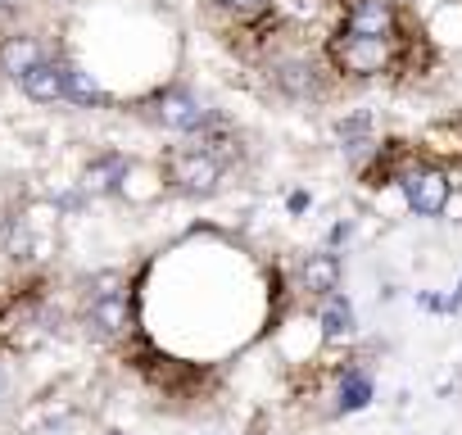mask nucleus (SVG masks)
Masks as SVG:
<instances>
[{
    "instance_id": "obj_1",
    "label": "nucleus",
    "mask_w": 462,
    "mask_h": 435,
    "mask_svg": "<svg viewBox=\"0 0 462 435\" xmlns=\"http://www.w3.org/2000/svg\"><path fill=\"white\" fill-rule=\"evenodd\" d=\"M145 114H150L163 132H177V136H186V141H199L204 132H213V127L222 123V114L208 109V105H204L195 91H186V87L159 91V96L145 105Z\"/></svg>"
},
{
    "instance_id": "obj_2",
    "label": "nucleus",
    "mask_w": 462,
    "mask_h": 435,
    "mask_svg": "<svg viewBox=\"0 0 462 435\" xmlns=\"http://www.w3.org/2000/svg\"><path fill=\"white\" fill-rule=\"evenodd\" d=\"M163 172H168V186L181 190V195H213L222 186L226 163L213 150H204V145H181V150L168 154Z\"/></svg>"
},
{
    "instance_id": "obj_3",
    "label": "nucleus",
    "mask_w": 462,
    "mask_h": 435,
    "mask_svg": "<svg viewBox=\"0 0 462 435\" xmlns=\"http://www.w3.org/2000/svg\"><path fill=\"white\" fill-rule=\"evenodd\" d=\"M87 327H91L100 340L127 336V327H132V304H127V295H123V277H118V273L96 277V291H91V304H87Z\"/></svg>"
},
{
    "instance_id": "obj_4",
    "label": "nucleus",
    "mask_w": 462,
    "mask_h": 435,
    "mask_svg": "<svg viewBox=\"0 0 462 435\" xmlns=\"http://www.w3.org/2000/svg\"><path fill=\"white\" fill-rule=\"evenodd\" d=\"M403 195H408V208L421 213V218H439L444 204H448V177L439 168H412L403 177Z\"/></svg>"
},
{
    "instance_id": "obj_5",
    "label": "nucleus",
    "mask_w": 462,
    "mask_h": 435,
    "mask_svg": "<svg viewBox=\"0 0 462 435\" xmlns=\"http://www.w3.org/2000/svg\"><path fill=\"white\" fill-rule=\"evenodd\" d=\"M345 37H372V42H390L394 37V5L390 0H354L345 10Z\"/></svg>"
},
{
    "instance_id": "obj_6",
    "label": "nucleus",
    "mask_w": 462,
    "mask_h": 435,
    "mask_svg": "<svg viewBox=\"0 0 462 435\" xmlns=\"http://www.w3.org/2000/svg\"><path fill=\"white\" fill-rule=\"evenodd\" d=\"M331 55H336V64L345 69V73H381L385 64H390V42H372V37H336V46H331Z\"/></svg>"
},
{
    "instance_id": "obj_7",
    "label": "nucleus",
    "mask_w": 462,
    "mask_h": 435,
    "mask_svg": "<svg viewBox=\"0 0 462 435\" xmlns=\"http://www.w3.org/2000/svg\"><path fill=\"white\" fill-rule=\"evenodd\" d=\"M19 91L37 105H60L64 100V60L60 55H46L42 64H32L23 78H19Z\"/></svg>"
},
{
    "instance_id": "obj_8",
    "label": "nucleus",
    "mask_w": 462,
    "mask_h": 435,
    "mask_svg": "<svg viewBox=\"0 0 462 435\" xmlns=\"http://www.w3.org/2000/svg\"><path fill=\"white\" fill-rule=\"evenodd\" d=\"M127 172H132V159L127 154H96L87 168H82V190L87 195H118L123 190V181H127Z\"/></svg>"
},
{
    "instance_id": "obj_9",
    "label": "nucleus",
    "mask_w": 462,
    "mask_h": 435,
    "mask_svg": "<svg viewBox=\"0 0 462 435\" xmlns=\"http://www.w3.org/2000/svg\"><path fill=\"white\" fill-rule=\"evenodd\" d=\"M60 60H64V55H60ZM64 100L78 105V109H100V105H109V91L100 87L96 73H87L82 64L64 60Z\"/></svg>"
},
{
    "instance_id": "obj_10",
    "label": "nucleus",
    "mask_w": 462,
    "mask_h": 435,
    "mask_svg": "<svg viewBox=\"0 0 462 435\" xmlns=\"http://www.w3.org/2000/svg\"><path fill=\"white\" fill-rule=\"evenodd\" d=\"M300 282H304V291L309 295H322V300H331L336 291H340V259L327 250V255H309L304 259V268H300Z\"/></svg>"
},
{
    "instance_id": "obj_11",
    "label": "nucleus",
    "mask_w": 462,
    "mask_h": 435,
    "mask_svg": "<svg viewBox=\"0 0 462 435\" xmlns=\"http://www.w3.org/2000/svg\"><path fill=\"white\" fill-rule=\"evenodd\" d=\"M46 55H51V51H46L37 37H28V32H23V37H10L5 46H0V69H5V73L19 82V78H23L32 64H42Z\"/></svg>"
},
{
    "instance_id": "obj_12",
    "label": "nucleus",
    "mask_w": 462,
    "mask_h": 435,
    "mask_svg": "<svg viewBox=\"0 0 462 435\" xmlns=\"http://www.w3.org/2000/svg\"><path fill=\"white\" fill-rule=\"evenodd\" d=\"M273 82H277V91L291 96V100L318 96V73H313V64H304V60H282V64L273 69Z\"/></svg>"
},
{
    "instance_id": "obj_13",
    "label": "nucleus",
    "mask_w": 462,
    "mask_h": 435,
    "mask_svg": "<svg viewBox=\"0 0 462 435\" xmlns=\"http://www.w3.org/2000/svg\"><path fill=\"white\" fill-rule=\"evenodd\" d=\"M322 336H327V340L354 336V309H349L345 295H331V300L322 304Z\"/></svg>"
},
{
    "instance_id": "obj_14",
    "label": "nucleus",
    "mask_w": 462,
    "mask_h": 435,
    "mask_svg": "<svg viewBox=\"0 0 462 435\" xmlns=\"http://www.w3.org/2000/svg\"><path fill=\"white\" fill-rule=\"evenodd\" d=\"M367 399H372V381L363 372H345V381H340V412H354Z\"/></svg>"
},
{
    "instance_id": "obj_15",
    "label": "nucleus",
    "mask_w": 462,
    "mask_h": 435,
    "mask_svg": "<svg viewBox=\"0 0 462 435\" xmlns=\"http://www.w3.org/2000/svg\"><path fill=\"white\" fill-rule=\"evenodd\" d=\"M213 5H217V10H226V14H241V19H245V14H259V10L268 5V0H213Z\"/></svg>"
},
{
    "instance_id": "obj_16",
    "label": "nucleus",
    "mask_w": 462,
    "mask_h": 435,
    "mask_svg": "<svg viewBox=\"0 0 462 435\" xmlns=\"http://www.w3.org/2000/svg\"><path fill=\"white\" fill-rule=\"evenodd\" d=\"M304 208H309V195L295 190V195H291V213H304Z\"/></svg>"
},
{
    "instance_id": "obj_17",
    "label": "nucleus",
    "mask_w": 462,
    "mask_h": 435,
    "mask_svg": "<svg viewBox=\"0 0 462 435\" xmlns=\"http://www.w3.org/2000/svg\"><path fill=\"white\" fill-rule=\"evenodd\" d=\"M19 5H23V0H0V19H10Z\"/></svg>"
},
{
    "instance_id": "obj_18",
    "label": "nucleus",
    "mask_w": 462,
    "mask_h": 435,
    "mask_svg": "<svg viewBox=\"0 0 462 435\" xmlns=\"http://www.w3.org/2000/svg\"><path fill=\"white\" fill-rule=\"evenodd\" d=\"M0 394H5V376H0Z\"/></svg>"
},
{
    "instance_id": "obj_19",
    "label": "nucleus",
    "mask_w": 462,
    "mask_h": 435,
    "mask_svg": "<svg viewBox=\"0 0 462 435\" xmlns=\"http://www.w3.org/2000/svg\"><path fill=\"white\" fill-rule=\"evenodd\" d=\"M250 435H263V430H259V426H254V430H250Z\"/></svg>"
}]
</instances>
